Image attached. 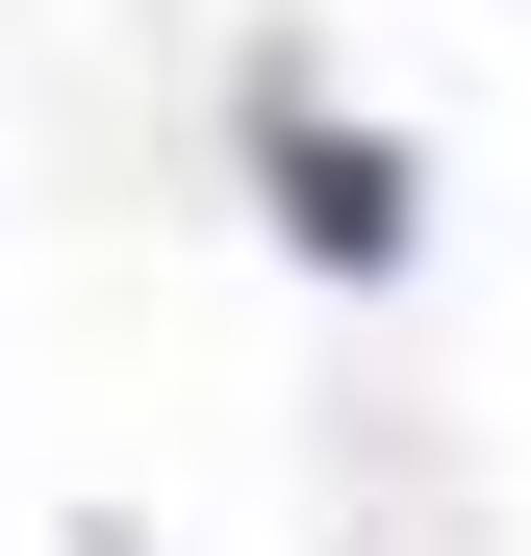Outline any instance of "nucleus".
<instances>
[{
  "label": "nucleus",
  "instance_id": "nucleus-1",
  "mask_svg": "<svg viewBox=\"0 0 531 556\" xmlns=\"http://www.w3.org/2000/svg\"><path fill=\"white\" fill-rule=\"evenodd\" d=\"M253 177H279V228H304L329 278H405V228H430V203H405V152H354V127H304V102L253 127Z\"/></svg>",
  "mask_w": 531,
  "mask_h": 556
}]
</instances>
